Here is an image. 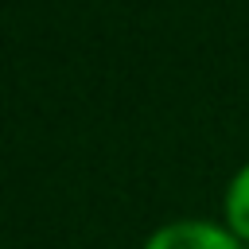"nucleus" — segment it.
Wrapping results in <instances>:
<instances>
[{
	"label": "nucleus",
	"mask_w": 249,
	"mask_h": 249,
	"mask_svg": "<svg viewBox=\"0 0 249 249\" xmlns=\"http://www.w3.org/2000/svg\"><path fill=\"white\" fill-rule=\"evenodd\" d=\"M140 249H245L226 226L206 218H175L144 237Z\"/></svg>",
	"instance_id": "f257e3e1"
},
{
	"label": "nucleus",
	"mask_w": 249,
	"mask_h": 249,
	"mask_svg": "<svg viewBox=\"0 0 249 249\" xmlns=\"http://www.w3.org/2000/svg\"><path fill=\"white\" fill-rule=\"evenodd\" d=\"M222 214H226V230L249 245V163H241L226 187V198H222Z\"/></svg>",
	"instance_id": "f03ea898"
}]
</instances>
